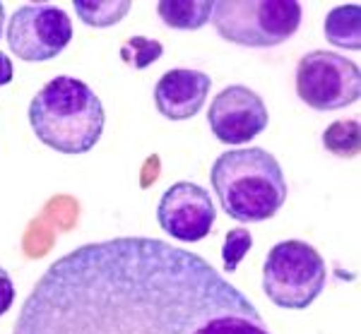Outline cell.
I'll use <instances>...</instances> for the list:
<instances>
[{"instance_id": "30bf717a", "label": "cell", "mask_w": 361, "mask_h": 334, "mask_svg": "<svg viewBox=\"0 0 361 334\" xmlns=\"http://www.w3.org/2000/svg\"><path fill=\"white\" fill-rule=\"evenodd\" d=\"M209 87L207 73L188 68H173L154 85V106L169 120H188L205 106Z\"/></svg>"}, {"instance_id": "277c9868", "label": "cell", "mask_w": 361, "mask_h": 334, "mask_svg": "<svg viewBox=\"0 0 361 334\" xmlns=\"http://www.w3.org/2000/svg\"><path fill=\"white\" fill-rule=\"evenodd\" d=\"M212 22L229 44L272 49L292 39L301 25L296 0H214Z\"/></svg>"}, {"instance_id": "2e32d148", "label": "cell", "mask_w": 361, "mask_h": 334, "mask_svg": "<svg viewBox=\"0 0 361 334\" xmlns=\"http://www.w3.org/2000/svg\"><path fill=\"white\" fill-rule=\"evenodd\" d=\"M253 248V236H250V231L246 228H231L229 233H226L224 238V245H222V267L226 274L236 272L238 265L243 262V257H246L248 250Z\"/></svg>"}, {"instance_id": "ba28073f", "label": "cell", "mask_w": 361, "mask_h": 334, "mask_svg": "<svg viewBox=\"0 0 361 334\" xmlns=\"http://www.w3.org/2000/svg\"><path fill=\"white\" fill-rule=\"evenodd\" d=\"M157 221L161 231L183 243H197L209 236L217 221L212 195L202 185L180 180L166 187L157 207Z\"/></svg>"}, {"instance_id": "5b68a950", "label": "cell", "mask_w": 361, "mask_h": 334, "mask_svg": "<svg viewBox=\"0 0 361 334\" xmlns=\"http://www.w3.org/2000/svg\"><path fill=\"white\" fill-rule=\"evenodd\" d=\"M325 279V260L304 241H282L265 255L263 294L279 308L306 310L323 294Z\"/></svg>"}, {"instance_id": "4fadbf2b", "label": "cell", "mask_w": 361, "mask_h": 334, "mask_svg": "<svg viewBox=\"0 0 361 334\" xmlns=\"http://www.w3.org/2000/svg\"><path fill=\"white\" fill-rule=\"evenodd\" d=\"M75 13L87 27L106 29L118 25L123 17L130 13V0H75Z\"/></svg>"}, {"instance_id": "e0dca14e", "label": "cell", "mask_w": 361, "mask_h": 334, "mask_svg": "<svg viewBox=\"0 0 361 334\" xmlns=\"http://www.w3.org/2000/svg\"><path fill=\"white\" fill-rule=\"evenodd\" d=\"M15 303V284L10 279L8 269L0 267V315H5Z\"/></svg>"}, {"instance_id": "8fae6325", "label": "cell", "mask_w": 361, "mask_h": 334, "mask_svg": "<svg viewBox=\"0 0 361 334\" xmlns=\"http://www.w3.org/2000/svg\"><path fill=\"white\" fill-rule=\"evenodd\" d=\"M157 15L169 29L195 32L212 17V0H161L157 3Z\"/></svg>"}, {"instance_id": "3957f363", "label": "cell", "mask_w": 361, "mask_h": 334, "mask_svg": "<svg viewBox=\"0 0 361 334\" xmlns=\"http://www.w3.org/2000/svg\"><path fill=\"white\" fill-rule=\"evenodd\" d=\"M209 180L222 209L241 224L272 219L289 195L282 166L263 147L229 149L219 154L212 163Z\"/></svg>"}, {"instance_id": "9a60e30c", "label": "cell", "mask_w": 361, "mask_h": 334, "mask_svg": "<svg viewBox=\"0 0 361 334\" xmlns=\"http://www.w3.org/2000/svg\"><path fill=\"white\" fill-rule=\"evenodd\" d=\"M161 54H164L161 41L149 37H130L121 44V61L135 70L149 68L154 61H159Z\"/></svg>"}, {"instance_id": "ac0fdd59", "label": "cell", "mask_w": 361, "mask_h": 334, "mask_svg": "<svg viewBox=\"0 0 361 334\" xmlns=\"http://www.w3.org/2000/svg\"><path fill=\"white\" fill-rule=\"evenodd\" d=\"M13 75H15L13 61H10L8 54H3V51H0V87L10 85V82H13Z\"/></svg>"}, {"instance_id": "8992f818", "label": "cell", "mask_w": 361, "mask_h": 334, "mask_svg": "<svg viewBox=\"0 0 361 334\" xmlns=\"http://www.w3.org/2000/svg\"><path fill=\"white\" fill-rule=\"evenodd\" d=\"M296 94L313 111L347 109L361 94V70L335 51H311L296 66Z\"/></svg>"}, {"instance_id": "6da1fadb", "label": "cell", "mask_w": 361, "mask_h": 334, "mask_svg": "<svg viewBox=\"0 0 361 334\" xmlns=\"http://www.w3.org/2000/svg\"><path fill=\"white\" fill-rule=\"evenodd\" d=\"M13 334H272L202 255L159 238L87 243L51 262Z\"/></svg>"}, {"instance_id": "9c48e42d", "label": "cell", "mask_w": 361, "mask_h": 334, "mask_svg": "<svg viewBox=\"0 0 361 334\" xmlns=\"http://www.w3.org/2000/svg\"><path fill=\"white\" fill-rule=\"evenodd\" d=\"M207 123L214 137L224 144H243L255 140L267 128L265 101L246 85H229L212 99Z\"/></svg>"}, {"instance_id": "7c38bea8", "label": "cell", "mask_w": 361, "mask_h": 334, "mask_svg": "<svg viewBox=\"0 0 361 334\" xmlns=\"http://www.w3.org/2000/svg\"><path fill=\"white\" fill-rule=\"evenodd\" d=\"M325 39L328 44L347 51H361V5H337L325 17Z\"/></svg>"}, {"instance_id": "7a4b0ae2", "label": "cell", "mask_w": 361, "mask_h": 334, "mask_svg": "<svg viewBox=\"0 0 361 334\" xmlns=\"http://www.w3.org/2000/svg\"><path fill=\"white\" fill-rule=\"evenodd\" d=\"M104 113L102 99L87 82L58 75L32 97L29 125L39 142L61 154H85L102 140Z\"/></svg>"}, {"instance_id": "52a82bcc", "label": "cell", "mask_w": 361, "mask_h": 334, "mask_svg": "<svg viewBox=\"0 0 361 334\" xmlns=\"http://www.w3.org/2000/svg\"><path fill=\"white\" fill-rule=\"evenodd\" d=\"M10 51L27 63H44L66 51L73 39L70 15L51 3H27L8 22Z\"/></svg>"}, {"instance_id": "5bb4252c", "label": "cell", "mask_w": 361, "mask_h": 334, "mask_svg": "<svg viewBox=\"0 0 361 334\" xmlns=\"http://www.w3.org/2000/svg\"><path fill=\"white\" fill-rule=\"evenodd\" d=\"M323 147L340 159H354L361 147V130L357 120H335L325 128Z\"/></svg>"}, {"instance_id": "d6986e66", "label": "cell", "mask_w": 361, "mask_h": 334, "mask_svg": "<svg viewBox=\"0 0 361 334\" xmlns=\"http://www.w3.org/2000/svg\"><path fill=\"white\" fill-rule=\"evenodd\" d=\"M3 27H5V5L0 3V37H3Z\"/></svg>"}]
</instances>
